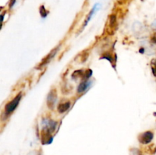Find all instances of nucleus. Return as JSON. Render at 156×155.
<instances>
[{
	"instance_id": "f257e3e1",
	"label": "nucleus",
	"mask_w": 156,
	"mask_h": 155,
	"mask_svg": "<svg viewBox=\"0 0 156 155\" xmlns=\"http://www.w3.org/2000/svg\"><path fill=\"white\" fill-rule=\"evenodd\" d=\"M21 99V94H19L18 95H17L16 97L14 98L13 100L9 102L7 105L5 106V112L7 114H10L16 109V107L18 106V103H19L20 100Z\"/></svg>"
},
{
	"instance_id": "f03ea898",
	"label": "nucleus",
	"mask_w": 156,
	"mask_h": 155,
	"mask_svg": "<svg viewBox=\"0 0 156 155\" xmlns=\"http://www.w3.org/2000/svg\"><path fill=\"white\" fill-rule=\"evenodd\" d=\"M154 135L152 132H146L144 133L141 134L140 136L139 137V141L142 143V144H149L152 141V140L153 139Z\"/></svg>"
},
{
	"instance_id": "7ed1b4c3",
	"label": "nucleus",
	"mask_w": 156,
	"mask_h": 155,
	"mask_svg": "<svg viewBox=\"0 0 156 155\" xmlns=\"http://www.w3.org/2000/svg\"><path fill=\"white\" fill-rule=\"evenodd\" d=\"M56 98H57V96H56V92L55 90H52L48 94V97H47V105H48L50 109H53L55 106V103H56Z\"/></svg>"
},
{
	"instance_id": "20e7f679",
	"label": "nucleus",
	"mask_w": 156,
	"mask_h": 155,
	"mask_svg": "<svg viewBox=\"0 0 156 155\" xmlns=\"http://www.w3.org/2000/svg\"><path fill=\"white\" fill-rule=\"evenodd\" d=\"M57 50H58V48H57V49H56V50H53V52H51V53H50V54H49L48 56H47V57H46L45 59H44V60H43L42 63H41V65H40V67L44 66V65H45L46 64H47V63H48V62H50V61L52 59H53V56H54L56 54V52H57Z\"/></svg>"
},
{
	"instance_id": "39448f33",
	"label": "nucleus",
	"mask_w": 156,
	"mask_h": 155,
	"mask_svg": "<svg viewBox=\"0 0 156 155\" xmlns=\"http://www.w3.org/2000/svg\"><path fill=\"white\" fill-rule=\"evenodd\" d=\"M70 107V103L69 102H66V103H61V104L59 105L58 106V111L60 113H62V112H65L66 111L68 110Z\"/></svg>"
},
{
	"instance_id": "423d86ee",
	"label": "nucleus",
	"mask_w": 156,
	"mask_h": 155,
	"mask_svg": "<svg viewBox=\"0 0 156 155\" xmlns=\"http://www.w3.org/2000/svg\"><path fill=\"white\" fill-rule=\"evenodd\" d=\"M89 84H90V83L88 81H85L82 82V83L79 85V87H78L77 91L79 93L84 92V91H85V90L88 88Z\"/></svg>"
},
{
	"instance_id": "0eeeda50",
	"label": "nucleus",
	"mask_w": 156,
	"mask_h": 155,
	"mask_svg": "<svg viewBox=\"0 0 156 155\" xmlns=\"http://www.w3.org/2000/svg\"><path fill=\"white\" fill-rule=\"evenodd\" d=\"M116 22H117V18H116V15H111L110 17V26L111 27H114L116 25Z\"/></svg>"
},
{
	"instance_id": "6e6552de",
	"label": "nucleus",
	"mask_w": 156,
	"mask_h": 155,
	"mask_svg": "<svg viewBox=\"0 0 156 155\" xmlns=\"http://www.w3.org/2000/svg\"><path fill=\"white\" fill-rule=\"evenodd\" d=\"M40 12H41V16L44 17V18H45V17L47 15V14H48V12L45 10V8H44V6H41V9H40Z\"/></svg>"
},
{
	"instance_id": "1a4fd4ad",
	"label": "nucleus",
	"mask_w": 156,
	"mask_h": 155,
	"mask_svg": "<svg viewBox=\"0 0 156 155\" xmlns=\"http://www.w3.org/2000/svg\"><path fill=\"white\" fill-rule=\"evenodd\" d=\"M15 0H11V2H10V5H9V7L12 8V6L14 5V4H15Z\"/></svg>"
},
{
	"instance_id": "9d476101",
	"label": "nucleus",
	"mask_w": 156,
	"mask_h": 155,
	"mask_svg": "<svg viewBox=\"0 0 156 155\" xmlns=\"http://www.w3.org/2000/svg\"><path fill=\"white\" fill-rule=\"evenodd\" d=\"M152 40L153 41V43H156V34H155L153 36H152Z\"/></svg>"
}]
</instances>
